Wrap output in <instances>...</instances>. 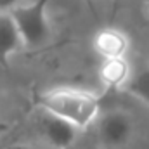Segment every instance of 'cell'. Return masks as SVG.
Instances as JSON below:
<instances>
[{
	"instance_id": "7",
	"label": "cell",
	"mask_w": 149,
	"mask_h": 149,
	"mask_svg": "<svg viewBox=\"0 0 149 149\" xmlns=\"http://www.w3.org/2000/svg\"><path fill=\"white\" fill-rule=\"evenodd\" d=\"M21 47H24L10 12H0V64H5Z\"/></svg>"
},
{
	"instance_id": "10",
	"label": "cell",
	"mask_w": 149,
	"mask_h": 149,
	"mask_svg": "<svg viewBox=\"0 0 149 149\" xmlns=\"http://www.w3.org/2000/svg\"><path fill=\"white\" fill-rule=\"evenodd\" d=\"M7 149H50V148L49 146L42 148V146H35V144H14V146H10Z\"/></svg>"
},
{
	"instance_id": "4",
	"label": "cell",
	"mask_w": 149,
	"mask_h": 149,
	"mask_svg": "<svg viewBox=\"0 0 149 149\" xmlns=\"http://www.w3.org/2000/svg\"><path fill=\"white\" fill-rule=\"evenodd\" d=\"M38 134L50 149H70L74 144L78 128L61 116L40 109L37 120Z\"/></svg>"
},
{
	"instance_id": "9",
	"label": "cell",
	"mask_w": 149,
	"mask_h": 149,
	"mask_svg": "<svg viewBox=\"0 0 149 149\" xmlns=\"http://www.w3.org/2000/svg\"><path fill=\"white\" fill-rule=\"evenodd\" d=\"M19 3H23V2L21 0H0V12H10Z\"/></svg>"
},
{
	"instance_id": "1",
	"label": "cell",
	"mask_w": 149,
	"mask_h": 149,
	"mask_svg": "<svg viewBox=\"0 0 149 149\" xmlns=\"http://www.w3.org/2000/svg\"><path fill=\"white\" fill-rule=\"evenodd\" d=\"M38 108L64 118L78 130L88 128L101 114L95 94L78 87H56L38 97Z\"/></svg>"
},
{
	"instance_id": "3",
	"label": "cell",
	"mask_w": 149,
	"mask_h": 149,
	"mask_svg": "<svg viewBox=\"0 0 149 149\" xmlns=\"http://www.w3.org/2000/svg\"><path fill=\"white\" fill-rule=\"evenodd\" d=\"M97 139L106 149H121L134 139L135 123L125 111H108L95 120Z\"/></svg>"
},
{
	"instance_id": "12",
	"label": "cell",
	"mask_w": 149,
	"mask_h": 149,
	"mask_svg": "<svg viewBox=\"0 0 149 149\" xmlns=\"http://www.w3.org/2000/svg\"><path fill=\"white\" fill-rule=\"evenodd\" d=\"M70 149H71V148H70Z\"/></svg>"
},
{
	"instance_id": "2",
	"label": "cell",
	"mask_w": 149,
	"mask_h": 149,
	"mask_svg": "<svg viewBox=\"0 0 149 149\" xmlns=\"http://www.w3.org/2000/svg\"><path fill=\"white\" fill-rule=\"evenodd\" d=\"M49 3L50 0H33L30 3H19L10 10V16L19 30L24 47H40L49 40Z\"/></svg>"
},
{
	"instance_id": "5",
	"label": "cell",
	"mask_w": 149,
	"mask_h": 149,
	"mask_svg": "<svg viewBox=\"0 0 149 149\" xmlns=\"http://www.w3.org/2000/svg\"><path fill=\"white\" fill-rule=\"evenodd\" d=\"M94 50L101 59L127 57L130 49V38L120 28H102L94 37Z\"/></svg>"
},
{
	"instance_id": "8",
	"label": "cell",
	"mask_w": 149,
	"mask_h": 149,
	"mask_svg": "<svg viewBox=\"0 0 149 149\" xmlns=\"http://www.w3.org/2000/svg\"><path fill=\"white\" fill-rule=\"evenodd\" d=\"M125 90L149 108V68L132 73V78L128 80Z\"/></svg>"
},
{
	"instance_id": "11",
	"label": "cell",
	"mask_w": 149,
	"mask_h": 149,
	"mask_svg": "<svg viewBox=\"0 0 149 149\" xmlns=\"http://www.w3.org/2000/svg\"><path fill=\"white\" fill-rule=\"evenodd\" d=\"M146 2H148V5H149V0H146Z\"/></svg>"
},
{
	"instance_id": "6",
	"label": "cell",
	"mask_w": 149,
	"mask_h": 149,
	"mask_svg": "<svg viewBox=\"0 0 149 149\" xmlns=\"http://www.w3.org/2000/svg\"><path fill=\"white\" fill-rule=\"evenodd\" d=\"M132 68L127 57H111L102 59L99 66V80L106 88H123L127 87L128 80L132 78Z\"/></svg>"
}]
</instances>
